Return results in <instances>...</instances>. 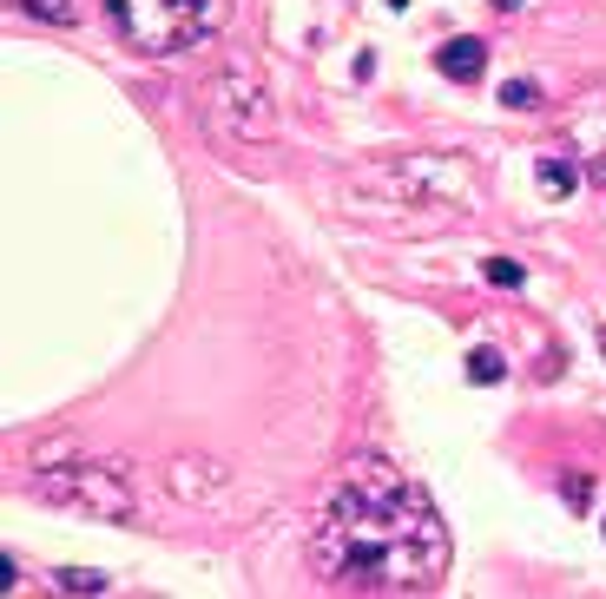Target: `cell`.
Returning a JSON list of instances; mask_svg holds the SVG:
<instances>
[{
  "label": "cell",
  "instance_id": "cell-2",
  "mask_svg": "<svg viewBox=\"0 0 606 599\" xmlns=\"http://www.w3.org/2000/svg\"><path fill=\"white\" fill-rule=\"evenodd\" d=\"M350 191H383L376 205H356L363 218H383L396 224V211H435L442 224H462L468 211H475V178H468L462 158H389V165H376V172L350 178Z\"/></svg>",
  "mask_w": 606,
  "mask_h": 599
},
{
  "label": "cell",
  "instance_id": "cell-16",
  "mask_svg": "<svg viewBox=\"0 0 606 599\" xmlns=\"http://www.w3.org/2000/svg\"><path fill=\"white\" fill-rule=\"evenodd\" d=\"M600 349H606V323H600Z\"/></svg>",
  "mask_w": 606,
  "mask_h": 599
},
{
  "label": "cell",
  "instance_id": "cell-4",
  "mask_svg": "<svg viewBox=\"0 0 606 599\" xmlns=\"http://www.w3.org/2000/svg\"><path fill=\"white\" fill-rule=\"evenodd\" d=\"M211 119H218V132H231V139L264 145L277 132V99L264 93V79H257L251 66H231V73L211 86Z\"/></svg>",
  "mask_w": 606,
  "mask_h": 599
},
{
  "label": "cell",
  "instance_id": "cell-6",
  "mask_svg": "<svg viewBox=\"0 0 606 599\" xmlns=\"http://www.w3.org/2000/svg\"><path fill=\"white\" fill-rule=\"evenodd\" d=\"M560 132H567V145L587 158V172L606 178V86L600 93H580L574 106H567V119H560Z\"/></svg>",
  "mask_w": 606,
  "mask_h": 599
},
{
  "label": "cell",
  "instance_id": "cell-5",
  "mask_svg": "<svg viewBox=\"0 0 606 599\" xmlns=\"http://www.w3.org/2000/svg\"><path fill=\"white\" fill-rule=\"evenodd\" d=\"M33 494H40V501H60V507H80V514H99V521H126V514H132L126 474H112V468L33 474Z\"/></svg>",
  "mask_w": 606,
  "mask_h": 599
},
{
  "label": "cell",
  "instance_id": "cell-3",
  "mask_svg": "<svg viewBox=\"0 0 606 599\" xmlns=\"http://www.w3.org/2000/svg\"><path fill=\"white\" fill-rule=\"evenodd\" d=\"M238 0H106L112 27L139 53H185L211 33H224Z\"/></svg>",
  "mask_w": 606,
  "mask_h": 599
},
{
  "label": "cell",
  "instance_id": "cell-8",
  "mask_svg": "<svg viewBox=\"0 0 606 599\" xmlns=\"http://www.w3.org/2000/svg\"><path fill=\"white\" fill-rule=\"evenodd\" d=\"M574 165H567V158H541V191L547 198H574Z\"/></svg>",
  "mask_w": 606,
  "mask_h": 599
},
{
  "label": "cell",
  "instance_id": "cell-11",
  "mask_svg": "<svg viewBox=\"0 0 606 599\" xmlns=\"http://www.w3.org/2000/svg\"><path fill=\"white\" fill-rule=\"evenodd\" d=\"M488 284H501V290H521V284H527V270L514 264V257H488Z\"/></svg>",
  "mask_w": 606,
  "mask_h": 599
},
{
  "label": "cell",
  "instance_id": "cell-9",
  "mask_svg": "<svg viewBox=\"0 0 606 599\" xmlns=\"http://www.w3.org/2000/svg\"><path fill=\"white\" fill-rule=\"evenodd\" d=\"M20 7H27L33 20H53V27H73V20H80V7H73V0H20Z\"/></svg>",
  "mask_w": 606,
  "mask_h": 599
},
{
  "label": "cell",
  "instance_id": "cell-1",
  "mask_svg": "<svg viewBox=\"0 0 606 599\" xmlns=\"http://www.w3.org/2000/svg\"><path fill=\"white\" fill-rule=\"evenodd\" d=\"M310 567L330 593H435L448 573V527L435 501L389 461H343L317 501Z\"/></svg>",
  "mask_w": 606,
  "mask_h": 599
},
{
  "label": "cell",
  "instance_id": "cell-15",
  "mask_svg": "<svg viewBox=\"0 0 606 599\" xmlns=\"http://www.w3.org/2000/svg\"><path fill=\"white\" fill-rule=\"evenodd\" d=\"M495 7H501V14H514V7H521V0H495Z\"/></svg>",
  "mask_w": 606,
  "mask_h": 599
},
{
  "label": "cell",
  "instance_id": "cell-12",
  "mask_svg": "<svg viewBox=\"0 0 606 599\" xmlns=\"http://www.w3.org/2000/svg\"><path fill=\"white\" fill-rule=\"evenodd\" d=\"M60 593H106V573H86V567H66V573H60Z\"/></svg>",
  "mask_w": 606,
  "mask_h": 599
},
{
  "label": "cell",
  "instance_id": "cell-13",
  "mask_svg": "<svg viewBox=\"0 0 606 599\" xmlns=\"http://www.w3.org/2000/svg\"><path fill=\"white\" fill-rule=\"evenodd\" d=\"M534 99H541V93H534L527 79H508V86H501V106H514V112H527Z\"/></svg>",
  "mask_w": 606,
  "mask_h": 599
},
{
  "label": "cell",
  "instance_id": "cell-14",
  "mask_svg": "<svg viewBox=\"0 0 606 599\" xmlns=\"http://www.w3.org/2000/svg\"><path fill=\"white\" fill-rule=\"evenodd\" d=\"M560 488H567V507H580V514H587V507H593V488H587V474H567Z\"/></svg>",
  "mask_w": 606,
  "mask_h": 599
},
{
  "label": "cell",
  "instance_id": "cell-10",
  "mask_svg": "<svg viewBox=\"0 0 606 599\" xmlns=\"http://www.w3.org/2000/svg\"><path fill=\"white\" fill-rule=\"evenodd\" d=\"M508 376V363H501L495 349H475V356H468V382H481V389H488V382H501Z\"/></svg>",
  "mask_w": 606,
  "mask_h": 599
},
{
  "label": "cell",
  "instance_id": "cell-7",
  "mask_svg": "<svg viewBox=\"0 0 606 599\" xmlns=\"http://www.w3.org/2000/svg\"><path fill=\"white\" fill-rule=\"evenodd\" d=\"M435 66H442V73L455 79V86H475V79H481V66H488V47H481L475 33H455V40H448V47L435 53Z\"/></svg>",
  "mask_w": 606,
  "mask_h": 599
}]
</instances>
